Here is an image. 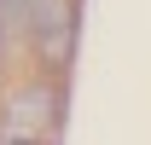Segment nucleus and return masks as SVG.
<instances>
[{
  "label": "nucleus",
  "mask_w": 151,
  "mask_h": 145,
  "mask_svg": "<svg viewBox=\"0 0 151 145\" xmlns=\"http://www.w3.org/2000/svg\"><path fill=\"white\" fill-rule=\"evenodd\" d=\"M76 23H81L76 0H29V12H23V41L35 47V58L52 75L64 70L70 52H76Z\"/></svg>",
  "instance_id": "obj_1"
},
{
  "label": "nucleus",
  "mask_w": 151,
  "mask_h": 145,
  "mask_svg": "<svg viewBox=\"0 0 151 145\" xmlns=\"http://www.w3.org/2000/svg\"><path fill=\"white\" fill-rule=\"evenodd\" d=\"M52 122H58V87L52 81H23V87H12L6 105H0V128H12V134L47 139Z\"/></svg>",
  "instance_id": "obj_2"
},
{
  "label": "nucleus",
  "mask_w": 151,
  "mask_h": 145,
  "mask_svg": "<svg viewBox=\"0 0 151 145\" xmlns=\"http://www.w3.org/2000/svg\"><path fill=\"white\" fill-rule=\"evenodd\" d=\"M0 145H41L35 134H12V128H0Z\"/></svg>",
  "instance_id": "obj_3"
}]
</instances>
